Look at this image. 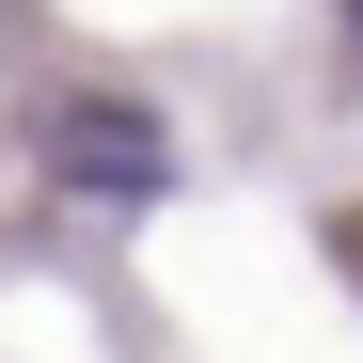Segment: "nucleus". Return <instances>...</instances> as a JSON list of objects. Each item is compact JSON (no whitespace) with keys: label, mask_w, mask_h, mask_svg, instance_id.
<instances>
[{"label":"nucleus","mask_w":363,"mask_h":363,"mask_svg":"<svg viewBox=\"0 0 363 363\" xmlns=\"http://www.w3.org/2000/svg\"><path fill=\"white\" fill-rule=\"evenodd\" d=\"M48 158H64V190H111V206H143L158 174H174L143 111H48Z\"/></svg>","instance_id":"nucleus-1"},{"label":"nucleus","mask_w":363,"mask_h":363,"mask_svg":"<svg viewBox=\"0 0 363 363\" xmlns=\"http://www.w3.org/2000/svg\"><path fill=\"white\" fill-rule=\"evenodd\" d=\"M347 32H363V0H347Z\"/></svg>","instance_id":"nucleus-2"}]
</instances>
